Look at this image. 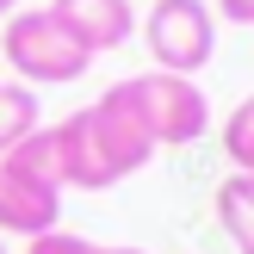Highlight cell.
Instances as JSON below:
<instances>
[{"instance_id":"obj_10","label":"cell","mask_w":254,"mask_h":254,"mask_svg":"<svg viewBox=\"0 0 254 254\" xmlns=\"http://www.w3.org/2000/svg\"><path fill=\"white\" fill-rule=\"evenodd\" d=\"M25 254H149V248H130V242H87V236H74V230H44V236H31L25 242Z\"/></svg>"},{"instance_id":"obj_8","label":"cell","mask_w":254,"mask_h":254,"mask_svg":"<svg viewBox=\"0 0 254 254\" xmlns=\"http://www.w3.org/2000/svg\"><path fill=\"white\" fill-rule=\"evenodd\" d=\"M37 124H44L37 87H25V81H0V155H12V149H19Z\"/></svg>"},{"instance_id":"obj_2","label":"cell","mask_w":254,"mask_h":254,"mask_svg":"<svg viewBox=\"0 0 254 254\" xmlns=\"http://www.w3.org/2000/svg\"><path fill=\"white\" fill-rule=\"evenodd\" d=\"M62 155L56 130L37 124L12 155H0V236H44L62 223Z\"/></svg>"},{"instance_id":"obj_12","label":"cell","mask_w":254,"mask_h":254,"mask_svg":"<svg viewBox=\"0 0 254 254\" xmlns=\"http://www.w3.org/2000/svg\"><path fill=\"white\" fill-rule=\"evenodd\" d=\"M12 12H19V0H0V19H12Z\"/></svg>"},{"instance_id":"obj_1","label":"cell","mask_w":254,"mask_h":254,"mask_svg":"<svg viewBox=\"0 0 254 254\" xmlns=\"http://www.w3.org/2000/svg\"><path fill=\"white\" fill-rule=\"evenodd\" d=\"M50 130H56V155H62V186H74V192H106V186L130 180L136 168H149V155H155V136L143 130L124 81Z\"/></svg>"},{"instance_id":"obj_6","label":"cell","mask_w":254,"mask_h":254,"mask_svg":"<svg viewBox=\"0 0 254 254\" xmlns=\"http://www.w3.org/2000/svg\"><path fill=\"white\" fill-rule=\"evenodd\" d=\"M50 19H56L87 56L124 50L136 37V6L130 0H50Z\"/></svg>"},{"instance_id":"obj_9","label":"cell","mask_w":254,"mask_h":254,"mask_svg":"<svg viewBox=\"0 0 254 254\" xmlns=\"http://www.w3.org/2000/svg\"><path fill=\"white\" fill-rule=\"evenodd\" d=\"M223 155H230V174H254V93L236 99V112L223 118Z\"/></svg>"},{"instance_id":"obj_13","label":"cell","mask_w":254,"mask_h":254,"mask_svg":"<svg viewBox=\"0 0 254 254\" xmlns=\"http://www.w3.org/2000/svg\"><path fill=\"white\" fill-rule=\"evenodd\" d=\"M0 254H12V248H6V236H0Z\"/></svg>"},{"instance_id":"obj_3","label":"cell","mask_w":254,"mask_h":254,"mask_svg":"<svg viewBox=\"0 0 254 254\" xmlns=\"http://www.w3.org/2000/svg\"><path fill=\"white\" fill-rule=\"evenodd\" d=\"M0 56H6L12 81H25V87H68L93 68V56L50 19V6H19L12 12L6 31H0Z\"/></svg>"},{"instance_id":"obj_4","label":"cell","mask_w":254,"mask_h":254,"mask_svg":"<svg viewBox=\"0 0 254 254\" xmlns=\"http://www.w3.org/2000/svg\"><path fill=\"white\" fill-rule=\"evenodd\" d=\"M124 93H130L143 130L155 136V149H186V143H198V136L211 130V99H205V87L186 81V74L149 68V74H130Z\"/></svg>"},{"instance_id":"obj_11","label":"cell","mask_w":254,"mask_h":254,"mask_svg":"<svg viewBox=\"0 0 254 254\" xmlns=\"http://www.w3.org/2000/svg\"><path fill=\"white\" fill-rule=\"evenodd\" d=\"M217 19H230V25H254V0H217Z\"/></svg>"},{"instance_id":"obj_7","label":"cell","mask_w":254,"mask_h":254,"mask_svg":"<svg viewBox=\"0 0 254 254\" xmlns=\"http://www.w3.org/2000/svg\"><path fill=\"white\" fill-rule=\"evenodd\" d=\"M211 211H217V230L230 236V248L254 254V174H230L211 198Z\"/></svg>"},{"instance_id":"obj_5","label":"cell","mask_w":254,"mask_h":254,"mask_svg":"<svg viewBox=\"0 0 254 254\" xmlns=\"http://www.w3.org/2000/svg\"><path fill=\"white\" fill-rule=\"evenodd\" d=\"M143 44H149V62L161 74H186L192 81L217 56V12H211V0H155L143 12Z\"/></svg>"}]
</instances>
